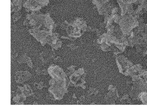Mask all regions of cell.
Segmentation results:
<instances>
[{"label": "cell", "instance_id": "12", "mask_svg": "<svg viewBox=\"0 0 147 107\" xmlns=\"http://www.w3.org/2000/svg\"><path fill=\"white\" fill-rule=\"evenodd\" d=\"M28 66H29L30 68H33V64L32 62V60L31 58L28 56L26 61V63Z\"/></svg>", "mask_w": 147, "mask_h": 107}, {"label": "cell", "instance_id": "15", "mask_svg": "<svg viewBox=\"0 0 147 107\" xmlns=\"http://www.w3.org/2000/svg\"><path fill=\"white\" fill-rule=\"evenodd\" d=\"M47 71L45 70H42V74L43 75H46L47 74Z\"/></svg>", "mask_w": 147, "mask_h": 107}, {"label": "cell", "instance_id": "6", "mask_svg": "<svg viewBox=\"0 0 147 107\" xmlns=\"http://www.w3.org/2000/svg\"><path fill=\"white\" fill-rule=\"evenodd\" d=\"M24 7L28 12H36L43 7L40 3L36 0H26L24 3Z\"/></svg>", "mask_w": 147, "mask_h": 107}, {"label": "cell", "instance_id": "9", "mask_svg": "<svg viewBox=\"0 0 147 107\" xmlns=\"http://www.w3.org/2000/svg\"><path fill=\"white\" fill-rule=\"evenodd\" d=\"M142 77L144 80L147 79V70H142L138 73Z\"/></svg>", "mask_w": 147, "mask_h": 107}, {"label": "cell", "instance_id": "1", "mask_svg": "<svg viewBox=\"0 0 147 107\" xmlns=\"http://www.w3.org/2000/svg\"><path fill=\"white\" fill-rule=\"evenodd\" d=\"M24 23L26 25L32 26L33 28H42V30L52 31L56 26L49 13L37 14L35 12H32L26 16Z\"/></svg>", "mask_w": 147, "mask_h": 107}, {"label": "cell", "instance_id": "3", "mask_svg": "<svg viewBox=\"0 0 147 107\" xmlns=\"http://www.w3.org/2000/svg\"><path fill=\"white\" fill-rule=\"evenodd\" d=\"M115 56L117 63L120 72L126 76H131L133 75L134 64L131 62L120 54Z\"/></svg>", "mask_w": 147, "mask_h": 107}, {"label": "cell", "instance_id": "8", "mask_svg": "<svg viewBox=\"0 0 147 107\" xmlns=\"http://www.w3.org/2000/svg\"><path fill=\"white\" fill-rule=\"evenodd\" d=\"M139 99L144 104L147 105V91L140 92Z\"/></svg>", "mask_w": 147, "mask_h": 107}, {"label": "cell", "instance_id": "7", "mask_svg": "<svg viewBox=\"0 0 147 107\" xmlns=\"http://www.w3.org/2000/svg\"><path fill=\"white\" fill-rule=\"evenodd\" d=\"M31 77V73L28 71H17L16 72L15 79L18 83H23L29 80Z\"/></svg>", "mask_w": 147, "mask_h": 107}, {"label": "cell", "instance_id": "11", "mask_svg": "<svg viewBox=\"0 0 147 107\" xmlns=\"http://www.w3.org/2000/svg\"><path fill=\"white\" fill-rule=\"evenodd\" d=\"M36 1L40 3L43 7L48 5L49 2V0H36Z\"/></svg>", "mask_w": 147, "mask_h": 107}, {"label": "cell", "instance_id": "13", "mask_svg": "<svg viewBox=\"0 0 147 107\" xmlns=\"http://www.w3.org/2000/svg\"><path fill=\"white\" fill-rule=\"evenodd\" d=\"M45 86L43 82L38 83L37 85V88L38 89L41 90Z\"/></svg>", "mask_w": 147, "mask_h": 107}, {"label": "cell", "instance_id": "10", "mask_svg": "<svg viewBox=\"0 0 147 107\" xmlns=\"http://www.w3.org/2000/svg\"><path fill=\"white\" fill-rule=\"evenodd\" d=\"M21 17V15L20 12L14 13L12 16V19L13 21H17L20 19Z\"/></svg>", "mask_w": 147, "mask_h": 107}, {"label": "cell", "instance_id": "14", "mask_svg": "<svg viewBox=\"0 0 147 107\" xmlns=\"http://www.w3.org/2000/svg\"><path fill=\"white\" fill-rule=\"evenodd\" d=\"M42 70L39 68H38L36 70V73L38 75H41V74H42Z\"/></svg>", "mask_w": 147, "mask_h": 107}, {"label": "cell", "instance_id": "4", "mask_svg": "<svg viewBox=\"0 0 147 107\" xmlns=\"http://www.w3.org/2000/svg\"><path fill=\"white\" fill-rule=\"evenodd\" d=\"M48 72L53 78L54 79L59 80L67 79L66 73L58 66L52 65L49 68Z\"/></svg>", "mask_w": 147, "mask_h": 107}, {"label": "cell", "instance_id": "5", "mask_svg": "<svg viewBox=\"0 0 147 107\" xmlns=\"http://www.w3.org/2000/svg\"><path fill=\"white\" fill-rule=\"evenodd\" d=\"M132 77L133 86L140 92L147 91V84L142 77L138 74H134Z\"/></svg>", "mask_w": 147, "mask_h": 107}, {"label": "cell", "instance_id": "2", "mask_svg": "<svg viewBox=\"0 0 147 107\" xmlns=\"http://www.w3.org/2000/svg\"><path fill=\"white\" fill-rule=\"evenodd\" d=\"M28 31L42 46L48 44L53 47L61 41L59 39V34L52 31L33 28L30 29Z\"/></svg>", "mask_w": 147, "mask_h": 107}]
</instances>
